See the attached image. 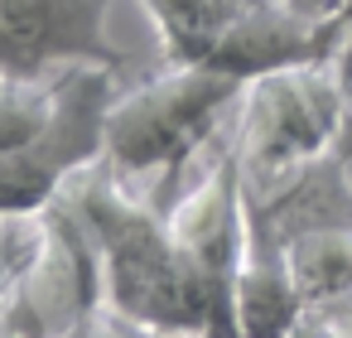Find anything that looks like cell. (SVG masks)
<instances>
[{"instance_id":"obj_6","label":"cell","mask_w":352,"mask_h":338,"mask_svg":"<svg viewBox=\"0 0 352 338\" xmlns=\"http://www.w3.org/2000/svg\"><path fill=\"white\" fill-rule=\"evenodd\" d=\"M39 218V251L0 299V338H73L107 309L102 251L87 222L63 193Z\"/></svg>"},{"instance_id":"obj_4","label":"cell","mask_w":352,"mask_h":338,"mask_svg":"<svg viewBox=\"0 0 352 338\" xmlns=\"http://www.w3.org/2000/svg\"><path fill=\"white\" fill-rule=\"evenodd\" d=\"M246 174L236 155L232 126L208 145V165L193 189H184L169 208L174 246L203 295L208 338H241L236 328V275L246 251Z\"/></svg>"},{"instance_id":"obj_2","label":"cell","mask_w":352,"mask_h":338,"mask_svg":"<svg viewBox=\"0 0 352 338\" xmlns=\"http://www.w3.org/2000/svg\"><path fill=\"white\" fill-rule=\"evenodd\" d=\"M246 83L217 68L164 63L160 73L116 87L107 112V165L121 184L174 208V179L184 165L222 136V121L236 112Z\"/></svg>"},{"instance_id":"obj_3","label":"cell","mask_w":352,"mask_h":338,"mask_svg":"<svg viewBox=\"0 0 352 338\" xmlns=\"http://www.w3.org/2000/svg\"><path fill=\"white\" fill-rule=\"evenodd\" d=\"M232 136H236L241 174L256 189H270L285 174L338 150L342 136L338 59L251 78L232 112Z\"/></svg>"},{"instance_id":"obj_7","label":"cell","mask_w":352,"mask_h":338,"mask_svg":"<svg viewBox=\"0 0 352 338\" xmlns=\"http://www.w3.org/2000/svg\"><path fill=\"white\" fill-rule=\"evenodd\" d=\"M116 0H0V68L54 78L63 68H126V49L107 34Z\"/></svg>"},{"instance_id":"obj_5","label":"cell","mask_w":352,"mask_h":338,"mask_svg":"<svg viewBox=\"0 0 352 338\" xmlns=\"http://www.w3.org/2000/svg\"><path fill=\"white\" fill-rule=\"evenodd\" d=\"M116 97L111 68H63L54 73V112L49 121L15 150L0 155V213H44L63 184L107 155V112Z\"/></svg>"},{"instance_id":"obj_1","label":"cell","mask_w":352,"mask_h":338,"mask_svg":"<svg viewBox=\"0 0 352 338\" xmlns=\"http://www.w3.org/2000/svg\"><path fill=\"white\" fill-rule=\"evenodd\" d=\"M63 198L87 222L102 251V285L111 314L135 319L145 328L208 338V309L174 246L169 208L121 184L107 160L78 169L63 184Z\"/></svg>"},{"instance_id":"obj_12","label":"cell","mask_w":352,"mask_h":338,"mask_svg":"<svg viewBox=\"0 0 352 338\" xmlns=\"http://www.w3.org/2000/svg\"><path fill=\"white\" fill-rule=\"evenodd\" d=\"M107 324H111V338H193V333H164V328H145L135 319H121L107 309Z\"/></svg>"},{"instance_id":"obj_8","label":"cell","mask_w":352,"mask_h":338,"mask_svg":"<svg viewBox=\"0 0 352 338\" xmlns=\"http://www.w3.org/2000/svg\"><path fill=\"white\" fill-rule=\"evenodd\" d=\"M246 251L236 275V328L241 338H289L304 319V299L289 271V242L265 218L261 198L246 189Z\"/></svg>"},{"instance_id":"obj_11","label":"cell","mask_w":352,"mask_h":338,"mask_svg":"<svg viewBox=\"0 0 352 338\" xmlns=\"http://www.w3.org/2000/svg\"><path fill=\"white\" fill-rule=\"evenodd\" d=\"M289 338H352V295L304 309V319H299V328Z\"/></svg>"},{"instance_id":"obj_9","label":"cell","mask_w":352,"mask_h":338,"mask_svg":"<svg viewBox=\"0 0 352 338\" xmlns=\"http://www.w3.org/2000/svg\"><path fill=\"white\" fill-rule=\"evenodd\" d=\"M140 6L160 30L164 63L208 68L251 0H140Z\"/></svg>"},{"instance_id":"obj_10","label":"cell","mask_w":352,"mask_h":338,"mask_svg":"<svg viewBox=\"0 0 352 338\" xmlns=\"http://www.w3.org/2000/svg\"><path fill=\"white\" fill-rule=\"evenodd\" d=\"M289 271L304 309L352 295V227H323L289 242Z\"/></svg>"}]
</instances>
